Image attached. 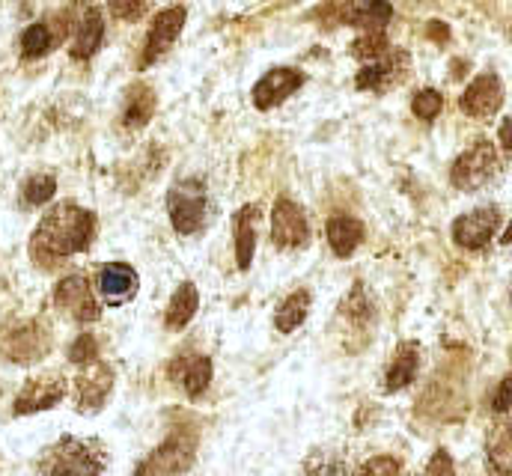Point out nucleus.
I'll list each match as a JSON object with an SVG mask.
<instances>
[{"mask_svg":"<svg viewBox=\"0 0 512 476\" xmlns=\"http://www.w3.org/2000/svg\"><path fill=\"white\" fill-rule=\"evenodd\" d=\"M96 236V215L75 203H57L30 236V259L51 271L75 253H84Z\"/></svg>","mask_w":512,"mask_h":476,"instance_id":"1","label":"nucleus"},{"mask_svg":"<svg viewBox=\"0 0 512 476\" xmlns=\"http://www.w3.org/2000/svg\"><path fill=\"white\" fill-rule=\"evenodd\" d=\"M36 471L42 476H102L105 474V450L99 441L63 435L60 441H54L51 447L39 453Z\"/></svg>","mask_w":512,"mask_h":476,"instance_id":"2","label":"nucleus"},{"mask_svg":"<svg viewBox=\"0 0 512 476\" xmlns=\"http://www.w3.org/2000/svg\"><path fill=\"white\" fill-rule=\"evenodd\" d=\"M197 444L200 438L194 426L170 429V435L152 453H146V459L134 468V476H182L185 471H191L197 459Z\"/></svg>","mask_w":512,"mask_h":476,"instance_id":"3","label":"nucleus"},{"mask_svg":"<svg viewBox=\"0 0 512 476\" xmlns=\"http://www.w3.org/2000/svg\"><path fill=\"white\" fill-rule=\"evenodd\" d=\"M167 215H170V224H173V230L179 236L200 233L206 218H209L206 182L191 176V179H179L176 185H170V191H167Z\"/></svg>","mask_w":512,"mask_h":476,"instance_id":"4","label":"nucleus"},{"mask_svg":"<svg viewBox=\"0 0 512 476\" xmlns=\"http://www.w3.org/2000/svg\"><path fill=\"white\" fill-rule=\"evenodd\" d=\"M51 352V331L42 319L12 322L0 331V357L18 366L39 363Z\"/></svg>","mask_w":512,"mask_h":476,"instance_id":"5","label":"nucleus"},{"mask_svg":"<svg viewBox=\"0 0 512 476\" xmlns=\"http://www.w3.org/2000/svg\"><path fill=\"white\" fill-rule=\"evenodd\" d=\"M501 170V158L492 140H477L471 143L450 167V182L459 191H480L483 185H489Z\"/></svg>","mask_w":512,"mask_h":476,"instance_id":"6","label":"nucleus"},{"mask_svg":"<svg viewBox=\"0 0 512 476\" xmlns=\"http://www.w3.org/2000/svg\"><path fill=\"white\" fill-rule=\"evenodd\" d=\"M337 325L343 331L349 352H361L370 343L373 325H376V307H373V298L364 283H355L349 289V295L343 298V304L337 310Z\"/></svg>","mask_w":512,"mask_h":476,"instance_id":"7","label":"nucleus"},{"mask_svg":"<svg viewBox=\"0 0 512 476\" xmlns=\"http://www.w3.org/2000/svg\"><path fill=\"white\" fill-rule=\"evenodd\" d=\"M66 18H69L66 30L72 33V57L75 60H90L102 48V39H105L102 9L93 0H78Z\"/></svg>","mask_w":512,"mask_h":476,"instance_id":"8","label":"nucleus"},{"mask_svg":"<svg viewBox=\"0 0 512 476\" xmlns=\"http://www.w3.org/2000/svg\"><path fill=\"white\" fill-rule=\"evenodd\" d=\"M114 369L105 360L84 366L75 378V408L81 414H99L114 393Z\"/></svg>","mask_w":512,"mask_h":476,"instance_id":"9","label":"nucleus"},{"mask_svg":"<svg viewBox=\"0 0 512 476\" xmlns=\"http://www.w3.org/2000/svg\"><path fill=\"white\" fill-rule=\"evenodd\" d=\"M54 307L66 316H72L75 322H96L102 307L90 289V280L84 274H66L57 286H54Z\"/></svg>","mask_w":512,"mask_h":476,"instance_id":"10","label":"nucleus"},{"mask_svg":"<svg viewBox=\"0 0 512 476\" xmlns=\"http://www.w3.org/2000/svg\"><path fill=\"white\" fill-rule=\"evenodd\" d=\"M63 399H66V378L57 372H45V375L24 381V387L18 390V396L12 402V411H15V417H27V414L48 411V408L60 405Z\"/></svg>","mask_w":512,"mask_h":476,"instance_id":"11","label":"nucleus"},{"mask_svg":"<svg viewBox=\"0 0 512 476\" xmlns=\"http://www.w3.org/2000/svg\"><path fill=\"white\" fill-rule=\"evenodd\" d=\"M271 241L277 250H295V247H304L310 241L307 215L289 197H280L271 209Z\"/></svg>","mask_w":512,"mask_h":476,"instance_id":"12","label":"nucleus"},{"mask_svg":"<svg viewBox=\"0 0 512 476\" xmlns=\"http://www.w3.org/2000/svg\"><path fill=\"white\" fill-rule=\"evenodd\" d=\"M501 227V209L498 206H480L468 215H459L453 221L450 236L462 250H483Z\"/></svg>","mask_w":512,"mask_h":476,"instance_id":"13","label":"nucleus"},{"mask_svg":"<svg viewBox=\"0 0 512 476\" xmlns=\"http://www.w3.org/2000/svg\"><path fill=\"white\" fill-rule=\"evenodd\" d=\"M185 21H188L185 6H167L152 18L149 33H146V45H143V66L155 63L158 57H164L173 48V42L185 30Z\"/></svg>","mask_w":512,"mask_h":476,"instance_id":"14","label":"nucleus"},{"mask_svg":"<svg viewBox=\"0 0 512 476\" xmlns=\"http://www.w3.org/2000/svg\"><path fill=\"white\" fill-rule=\"evenodd\" d=\"M501 105H504V84H501V78L495 72L477 75L468 84V90L462 93V99H459L462 114H468V117L474 119L495 117L501 111Z\"/></svg>","mask_w":512,"mask_h":476,"instance_id":"15","label":"nucleus"},{"mask_svg":"<svg viewBox=\"0 0 512 476\" xmlns=\"http://www.w3.org/2000/svg\"><path fill=\"white\" fill-rule=\"evenodd\" d=\"M167 378L179 390H185L191 399H200L212 384V360L206 355H197V352L176 355L167 363Z\"/></svg>","mask_w":512,"mask_h":476,"instance_id":"16","label":"nucleus"},{"mask_svg":"<svg viewBox=\"0 0 512 476\" xmlns=\"http://www.w3.org/2000/svg\"><path fill=\"white\" fill-rule=\"evenodd\" d=\"M304 72L298 69H289V66H280V69H268L254 87V105L259 111H271L277 108L280 102H286L292 93H298L304 87Z\"/></svg>","mask_w":512,"mask_h":476,"instance_id":"17","label":"nucleus"},{"mask_svg":"<svg viewBox=\"0 0 512 476\" xmlns=\"http://www.w3.org/2000/svg\"><path fill=\"white\" fill-rule=\"evenodd\" d=\"M420 360L423 352L414 340H405L396 346V352L387 363V372H384V393H396V390H405L417 381V372H420Z\"/></svg>","mask_w":512,"mask_h":476,"instance_id":"18","label":"nucleus"},{"mask_svg":"<svg viewBox=\"0 0 512 476\" xmlns=\"http://www.w3.org/2000/svg\"><path fill=\"white\" fill-rule=\"evenodd\" d=\"M137 286H140L137 271L128 262H108L99 271V292L111 307L128 304L137 295Z\"/></svg>","mask_w":512,"mask_h":476,"instance_id":"19","label":"nucleus"},{"mask_svg":"<svg viewBox=\"0 0 512 476\" xmlns=\"http://www.w3.org/2000/svg\"><path fill=\"white\" fill-rule=\"evenodd\" d=\"M420 414L438 417V420H453L465 414V396L462 387L456 384H444L441 378H432L426 396L420 399Z\"/></svg>","mask_w":512,"mask_h":476,"instance_id":"20","label":"nucleus"},{"mask_svg":"<svg viewBox=\"0 0 512 476\" xmlns=\"http://www.w3.org/2000/svg\"><path fill=\"white\" fill-rule=\"evenodd\" d=\"M256 224H259V206L248 203L233 218V244H236V265L239 271H248L256 253Z\"/></svg>","mask_w":512,"mask_h":476,"instance_id":"21","label":"nucleus"},{"mask_svg":"<svg viewBox=\"0 0 512 476\" xmlns=\"http://www.w3.org/2000/svg\"><path fill=\"white\" fill-rule=\"evenodd\" d=\"M325 236H328L334 256L349 259L364 244V224L358 218H352V215H334L325 224Z\"/></svg>","mask_w":512,"mask_h":476,"instance_id":"22","label":"nucleus"},{"mask_svg":"<svg viewBox=\"0 0 512 476\" xmlns=\"http://www.w3.org/2000/svg\"><path fill=\"white\" fill-rule=\"evenodd\" d=\"M486 459L498 476H512V417L498 420L486 435Z\"/></svg>","mask_w":512,"mask_h":476,"instance_id":"23","label":"nucleus"},{"mask_svg":"<svg viewBox=\"0 0 512 476\" xmlns=\"http://www.w3.org/2000/svg\"><path fill=\"white\" fill-rule=\"evenodd\" d=\"M402 66H405V57L402 54H387L382 60L370 63L367 69L358 72L355 84L358 90H376L382 93L387 87H393L396 81H402Z\"/></svg>","mask_w":512,"mask_h":476,"instance_id":"24","label":"nucleus"},{"mask_svg":"<svg viewBox=\"0 0 512 476\" xmlns=\"http://www.w3.org/2000/svg\"><path fill=\"white\" fill-rule=\"evenodd\" d=\"M197 307H200V292L191 280L179 283V289L173 292L167 310H164V325L167 331H185V325L197 316Z\"/></svg>","mask_w":512,"mask_h":476,"instance_id":"25","label":"nucleus"},{"mask_svg":"<svg viewBox=\"0 0 512 476\" xmlns=\"http://www.w3.org/2000/svg\"><path fill=\"white\" fill-rule=\"evenodd\" d=\"M66 33V24H54V21H36L30 24L24 33H21V54L27 60H36V57H45Z\"/></svg>","mask_w":512,"mask_h":476,"instance_id":"26","label":"nucleus"},{"mask_svg":"<svg viewBox=\"0 0 512 476\" xmlns=\"http://www.w3.org/2000/svg\"><path fill=\"white\" fill-rule=\"evenodd\" d=\"M158 99L149 84H131L126 93V108H123V125L126 128H143L155 117Z\"/></svg>","mask_w":512,"mask_h":476,"instance_id":"27","label":"nucleus"},{"mask_svg":"<svg viewBox=\"0 0 512 476\" xmlns=\"http://www.w3.org/2000/svg\"><path fill=\"white\" fill-rule=\"evenodd\" d=\"M310 301H313L310 289H295V292H292V295L277 307V316H274L277 331H280V334H292V331H298V328L304 325L307 313H310Z\"/></svg>","mask_w":512,"mask_h":476,"instance_id":"28","label":"nucleus"},{"mask_svg":"<svg viewBox=\"0 0 512 476\" xmlns=\"http://www.w3.org/2000/svg\"><path fill=\"white\" fill-rule=\"evenodd\" d=\"M390 18H393V6L387 0H358L352 3L349 24L364 27L367 33H382Z\"/></svg>","mask_w":512,"mask_h":476,"instance_id":"29","label":"nucleus"},{"mask_svg":"<svg viewBox=\"0 0 512 476\" xmlns=\"http://www.w3.org/2000/svg\"><path fill=\"white\" fill-rule=\"evenodd\" d=\"M54 194H57V179H54L51 173H36V176H30V179L21 185V203H24L27 209L45 206Z\"/></svg>","mask_w":512,"mask_h":476,"instance_id":"30","label":"nucleus"},{"mask_svg":"<svg viewBox=\"0 0 512 476\" xmlns=\"http://www.w3.org/2000/svg\"><path fill=\"white\" fill-rule=\"evenodd\" d=\"M411 111H414V117L417 119H423V122H432V119L444 111V96H441L438 90L426 87V90H420V93L411 99Z\"/></svg>","mask_w":512,"mask_h":476,"instance_id":"31","label":"nucleus"},{"mask_svg":"<svg viewBox=\"0 0 512 476\" xmlns=\"http://www.w3.org/2000/svg\"><path fill=\"white\" fill-rule=\"evenodd\" d=\"M387 48H390V45H387L384 33H364V36L352 45V54H355L358 60L376 63V60H382V57L390 54Z\"/></svg>","mask_w":512,"mask_h":476,"instance_id":"32","label":"nucleus"},{"mask_svg":"<svg viewBox=\"0 0 512 476\" xmlns=\"http://www.w3.org/2000/svg\"><path fill=\"white\" fill-rule=\"evenodd\" d=\"M69 360L75 363V366H90V363H96L99 360V340L93 337V334H81L72 346H69Z\"/></svg>","mask_w":512,"mask_h":476,"instance_id":"33","label":"nucleus"},{"mask_svg":"<svg viewBox=\"0 0 512 476\" xmlns=\"http://www.w3.org/2000/svg\"><path fill=\"white\" fill-rule=\"evenodd\" d=\"M307 476H352V468L337 456H325L307 465Z\"/></svg>","mask_w":512,"mask_h":476,"instance_id":"34","label":"nucleus"},{"mask_svg":"<svg viewBox=\"0 0 512 476\" xmlns=\"http://www.w3.org/2000/svg\"><path fill=\"white\" fill-rule=\"evenodd\" d=\"M361 476H402V462L393 456H376L364 465Z\"/></svg>","mask_w":512,"mask_h":476,"instance_id":"35","label":"nucleus"},{"mask_svg":"<svg viewBox=\"0 0 512 476\" xmlns=\"http://www.w3.org/2000/svg\"><path fill=\"white\" fill-rule=\"evenodd\" d=\"M146 3H149V0H108L114 18H120V21H137V18L143 15Z\"/></svg>","mask_w":512,"mask_h":476,"instance_id":"36","label":"nucleus"},{"mask_svg":"<svg viewBox=\"0 0 512 476\" xmlns=\"http://www.w3.org/2000/svg\"><path fill=\"white\" fill-rule=\"evenodd\" d=\"M423 476H456L453 456H450L447 450H435L432 459H429V465H426V471H423Z\"/></svg>","mask_w":512,"mask_h":476,"instance_id":"37","label":"nucleus"},{"mask_svg":"<svg viewBox=\"0 0 512 476\" xmlns=\"http://www.w3.org/2000/svg\"><path fill=\"white\" fill-rule=\"evenodd\" d=\"M512 408V375L501 378V384L495 387V396H492V411L495 414H507Z\"/></svg>","mask_w":512,"mask_h":476,"instance_id":"38","label":"nucleus"},{"mask_svg":"<svg viewBox=\"0 0 512 476\" xmlns=\"http://www.w3.org/2000/svg\"><path fill=\"white\" fill-rule=\"evenodd\" d=\"M498 140H501V146L512 152V119H504L501 122V128H498Z\"/></svg>","mask_w":512,"mask_h":476,"instance_id":"39","label":"nucleus"},{"mask_svg":"<svg viewBox=\"0 0 512 476\" xmlns=\"http://www.w3.org/2000/svg\"><path fill=\"white\" fill-rule=\"evenodd\" d=\"M429 36H432V39H441V42H444V39L450 36V30H447V27H444L441 21H432V24H429Z\"/></svg>","mask_w":512,"mask_h":476,"instance_id":"40","label":"nucleus"},{"mask_svg":"<svg viewBox=\"0 0 512 476\" xmlns=\"http://www.w3.org/2000/svg\"><path fill=\"white\" fill-rule=\"evenodd\" d=\"M501 244H512V221H510V227L504 230V236H501Z\"/></svg>","mask_w":512,"mask_h":476,"instance_id":"41","label":"nucleus"}]
</instances>
